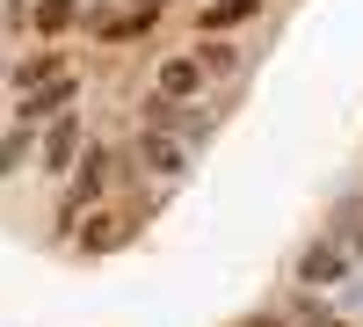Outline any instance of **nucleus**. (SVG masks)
<instances>
[{
  "label": "nucleus",
  "mask_w": 363,
  "mask_h": 327,
  "mask_svg": "<svg viewBox=\"0 0 363 327\" xmlns=\"http://www.w3.org/2000/svg\"><path fill=\"white\" fill-rule=\"evenodd\" d=\"M153 22H160V8H153V0H138V8H124V15L95 22V37H102V44H131V37H145Z\"/></svg>",
  "instance_id": "39448f33"
},
{
  "label": "nucleus",
  "mask_w": 363,
  "mask_h": 327,
  "mask_svg": "<svg viewBox=\"0 0 363 327\" xmlns=\"http://www.w3.org/2000/svg\"><path fill=\"white\" fill-rule=\"evenodd\" d=\"M109 174H116V153H109V145H87L80 167H73V189H66V218H73V211H87V204H102Z\"/></svg>",
  "instance_id": "f257e3e1"
},
{
  "label": "nucleus",
  "mask_w": 363,
  "mask_h": 327,
  "mask_svg": "<svg viewBox=\"0 0 363 327\" xmlns=\"http://www.w3.org/2000/svg\"><path fill=\"white\" fill-rule=\"evenodd\" d=\"M313 327H342V320H313Z\"/></svg>",
  "instance_id": "f8f14e48"
},
{
  "label": "nucleus",
  "mask_w": 363,
  "mask_h": 327,
  "mask_svg": "<svg viewBox=\"0 0 363 327\" xmlns=\"http://www.w3.org/2000/svg\"><path fill=\"white\" fill-rule=\"evenodd\" d=\"M138 153H145V167H153V174H174V167H182V145H174V138H160V131H145Z\"/></svg>",
  "instance_id": "9d476101"
},
{
  "label": "nucleus",
  "mask_w": 363,
  "mask_h": 327,
  "mask_svg": "<svg viewBox=\"0 0 363 327\" xmlns=\"http://www.w3.org/2000/svg\"><path fill=\"white\" fill-rule=\"evenodd\" d=\"M356 255H363V233H356Z\"/></svg>",
  "instance_id": "ddd939ff"
},
{
  "label": "nucleus",
  "mask_w": 363,
  "mask_h": 327,
  "mask_svg": "<svg viewBox=\"0 0 363 327\" xmlns=\"http://www.w3.org/2000/svg\"><path fill=\"white\" fill-rule=\"evenodd\" d=\"M240 22H255V0H203L196 8V29H211V37H218V29H240Z\"/></svg>",
  "instance_id": "423d86ee"
},
{
  "label": "nucleus",
  "mask_w": 363,
  "mask_h": 327,
  "mask_svg": "<svg viewBox=\"0 0 363 327\" xmlns=\"http://www.w3.org/2000/svg\"><path fill=\"white\" fill-rule=\"evenodd\" d=\"M203 58H167V66L153 73V95H167V102H189V95H203Z\"/></svg>",
  "instance_id": "f03ea898"
},
{
  "label": "nucleus",
  "mask_w": 363,
  "mask_h": 327,
  "mask_svg": "<svg viewBox=\"0 0 363 327\" xmlns=\"http://www.w3.org/2000/svg\"><path fill=\"white\" fill-rule=\"evenodd\" d=\"M124 233H131V218H109V211H95V218L80 226V255H102V248H116V240H124Z\"/></svg>",
  "instance_id": "6e6552de"
},
{
  "label": "nucleus",
  "mask_w": 363,
  "mask_h": 327,
  "mask_svg": "<svg viewBox=\"0 0 363 327\" xmlns=\"http://www.w3.org/2000/svg\"><path fill=\"white\" fill-rule=\"evenodd\" d=\"M349 277V248H335V240H320V248H306V262H298V284H342Z\"/></svg>",
  "instance_id": "20e7f679"
},
{
  "label": "nucleus",
  "mask_w": 363,
  "mask_h": 327,
  "mask_svg": "<svg viewBox=\"0 0 363 327\" xmlns=\"http://www.w3.org/2000/svg\"><path fill=\"white\" fill-rule=\"evenodd\" d=\"M73 15H80V0H37V8H29V29H37V37H66Z\"/></svg>",
  "instance_id": "0eeeda50"
},
{
  "label": "nucleus",
  "mask_w": 363,
  "mask_h": 327,
  "mask_svg": "<svg viewBox=\"0 0 363 327\" xmlns=\"http://www.w3.org/2000/svg\"><path fill=\"white\" fill-rule=\"evenodd\" d=\"M80 153H87V145H80V124L58 109V116H51V131H44V167H51V174H66Z\"/></svg>",
  "instance_id": "7ed1b4c3"
},
{
  "label": "nucleus",
  "mask_w": 363,
  "mask_h": 327,
  "mask_svg": "<svg viewBox=\"0 0 363 327\" xmlns=\"http://www.w3.org/2000/svg\"><path fill=\"white\" fill-rule=\"evenodd\" d=\"M58 73H66V66H58V58L44 51V58H29V66H22L15 80H22V95H37V87H44V80H58Z\"/></svg>",
  "instance_id": "9b49d317"
},
{
  "label": "nucleus",
  "mask_w": 363,
  "mask_h": 327,
  "mask_svg": "<svg viewBox=\"0 0 363 327\" xmlns=\"http://www.w3.org/2000/svg\"><path fill=\"white\" fill-rule=\"evenodd\" d=\"M29 145H44V138H37V124H29V116H22V124H15L8 138H0V174H15V167L29 160Z\"/></svg>",
  "instance_id": "1a4fd4ad"
}]
</instances>
